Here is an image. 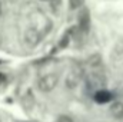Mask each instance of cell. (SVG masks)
<instances>
[{
  "label": "cell",
  "mask_w": 123,
  "mask_h": 122,
  "mask_svg": "<svg viewBox=\"0 0 123 122\" xmlns=\"http://www.w3.org/2000/svg\"><path fill=\"white\" fill-rule=\"evenodd\" d=\"M39 89L42 92H52L56 85H57V76L53 75V73H49V75H44L39 79Z\"/></svg>",
  "instance_id": "cell-1"
},
{
  "label": "cell",
  "mask_w": 123,
  "mask_h": 122,
  "mask_svg": "<svg viewBox=\"0 0 123 122\" xmlns=\"http://www.w3.org/2000/svg\"><path fill=\"white\" fill-rule=\"evenodd\" d=\"M112 98H113V95L107 89L100 88V89H97V91L94 92V101L97 103H107V102L112 101Z\"/></svg>",
  "instance_id": "cell-2"
},
{
  "label": "cell",
  "mask_w": 123,
  "mask_h": 122,
  "mask_svg": "<svg viewBox=\"0 0 123 122\" xmlns=\"http://www.w3.org/2000/svg\"><path fill=\"white\" fill-rule=\"evenodd\" d=\"M25 39H26V42H27L30 46H34V45L39 43V40H40V34H39V32L36 30V29L31 27V29H29V30L26 32Z\"/></svg>",
  "instance_id": "cell-3"
},
{
  "label": "cell",
  "mask_w": 123,
  "mask_h": 122,
  "mask_svg": "<svg viewBox=\"0 0 123 122\" xmlns=\"http://www.w3.org/2000/svg\"><path fill=\"white\" fill-rule=\"evenodd\" d=\"M109 111H110L113 118H116V119H122L123 118V103L122 102H113L110 105Z\"/></svg>",
  "instance_id": "cell-4"
},
{
  "label": "cell",
  "mask_w": 123,
  "mask_h": 122,
  "mask_svg": "<svg viewBox=\"0 0 123 122\" xmlns=\"http://www.w3.org/2000/svg\"><path fill=\"white\" fill-rule=\"evenodd\" d=\"M79 26L83 32L89 30V26H90V17H89V13L86 10L82 12V14L79 16Z\"/></svg>",
  "instance_id": "cell-5"
},
{
  "label": "cell",
  "mask_w": 123,
  "mask_h": 122,
  "mask_svg": "<svg viewBox=\"0 0 123 122\" xmlns=\"http://www.w3.org/2000/svg\"><path fill=\"white\" fill-rule=\"evenodd\" d=\"M102 83H103V79H102L99 75L93 73V75L89 76V86H90V88H99V89H100Z\"/></svg>",
  "instance_id": "cell-6"
},
{
  "label": "cell",
  "mask_w": 123,
  "mask_h": 122,
  "mask_svg": "<svg viewBox=\"0 0 123 122\" xmlns=\"http://www.w3.org/2000/svg\"><path fill=\"white\" fill-rule=\"evenodd\" d=\"M79 75H76V72H72L67 78H66V85L67 86H70V88H73L76 83H77V81H79Z\"/></svg>",
  "instance_id": "cell-7"
},
{
  "label": "cell",
  "mask_w": 123,
  "mask_h": 122,
  "mask_svg": "<svg viewBox=\"0 0 123 122\" xmlns=\"http://www.w3.org/2000/svg\"><path fill=\"white\" fill-rule=\"evenodd\" d=\"M69 39H70V34H69V33H66V34L63 36V39H62L60 45H59V46H60L62 49H63V47H66V46L69 45Z\"/></svg>",
  "instance_id": "cell-8"
},
{
  "label": "cell",
  "mask_w": 123,
  "mask_h": 122,
  "mask_svg": "<svg viewBox=\"0 0 123 122\" xmlns=\"http://www.w3.org/2000/svg\"><path fill=\"white\" fill-rule=\"evenodd\" d=\"M82 4H83V0H70L72 9H77V7H80Z\"/></svg>",
  "instance_id": "cell-9"
},
{
  "label": "cell",
  "mask_w": 123,
  "mask_h": 122,
  "mask_svg": "<svg viewBox=\"0 0 123 122\" xmlns=\"http://www.w3.org/2000/svg\"><path fill=\"white\" fill-rule=\"evenodd\" d=\"M4 83H6V75L0 73V85H4Z\"/></svg>",
  "instance_id": "cell-10"
},
{
  "label": "cell",
  "mask_w": 123,
  "mask_h": 122,
  "mask_svg": "<svg viewBox=\"0 0 123 122\" xmlns=\"http://www.w3.org/2000/svg\"><path fill=\"white\" fill-rule=\"evenodd\" d=\"M59 122H72V119L67 118V116H62L60 119H59Z\"/></svg>",
  "instance_id": "cell-11"
},
{
  "label": "cell",
  "mask_w": 123,
  "mask_h": 122,
  "mask_svg": "<svg viewBox=\"0 0 123 122\" xmlns=\"http://www.w3.org/2000/svg\"><path fill=\"white\" fill-rule=\"evenodd\" d=\"M43 1H49V0H43Z\"/></svg>",
  "instance_id": "cell-12"
}]
</instances>
